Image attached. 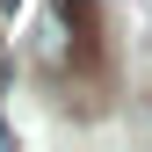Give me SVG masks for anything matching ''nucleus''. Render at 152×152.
<instances>
[{"label":"nucleus","mask_w":152,"mask_h":152,"mask_svg":"<svg viewBox=\"0 0 152 152\" xmlns=\"http://www.w3.org/2000/svg\"><path fill=\"white\" fill-rule=\"evenodd\" d=\"M87 29H94V22H87V7H51L44 22H36V44H29V51H36V65L65 72V65H72V51H87V44H80Z\"/></svg>","instance_id":"nucleus-1"},{"label":"nucleus","mask_w":152,"mask_h":152,"mask_svg":"<svg viewBox=\"0 0 152 152\" xmlns=\"http://www.w3.org/2000/svg\"><path fill=\"white\" fill-rule=\"evenodd\" d=\"M0 7H15V0H0Z\"/></svg>","instance_id":"nucleus-2"}]
</instances>
